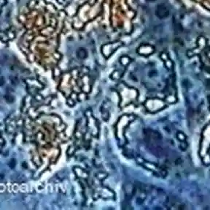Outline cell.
Here are the masks:
<instances>
[{
    "label": "cell",
    "mask_w": 210,
    "mask_h": 210,
    "mask_svg": "<svg viewBox=\"0 0 210 210\" xmlns=\"http://www.w3.org/2000/svg\"><path fill=\"white\" fill-rule=\"evenodd\" d=\"M130 62H131V59H130V58L127 57V56H123L120 59L121 64H123V65H127Z\"/></svg>",
    "instance_id": "5"
},
{
    "label": "cell",
    "mask_w": 210,
    "mask_h": 210,
    "mask_svg": "<svg viewBox=\"0 0 210 210\" xmlns=\"http://www.w3.org/2000/svg\"><path fill=\"white\" fill-rule=\"evenodd\" d=\"M138 53L140 54V55L142 56H149L151 54H153V51H154V48L151 45H142L141 47H140L138 49Z\"/></svg>",
    "instance_id": "3"
},
{
    "label": "cell",
    "mask_w": 210,
    "mask_h": 210,
    "mask_svg": "<svg viewBox=\"0 0 210 210\" xmlns=\"http://www.w3.org/2000/svg\"><path fill=\"white\" fill-rule=\"evenodd\" d=\"M7 36L9 39H13L15 37V33L12 31H8V32H7Z\"/></svg>",
    "instance_id": "7"
},
{
    "label": "cell",
    "mask_w": 210,
    "mask_h": 210,
    "mask_svg": "<svg viewBox=\"0 0 210 210\" xmlns=\"http://www.w3.org/2000/svg\"><path fill=\"white\" fill-rule=\"evenodd\" d=\"M77 56L80 59H84L87 57V52L86 51L83 49H80L77 51Z\"/></svg>",
    "instance_id": "4"
},
{
    "label": "cell",
    "mask_w": 210,
    "mask_h": 210,
    "mask_svg": "<svg viewBox=\"0 0 210 210\" xmlns=\"http://www.w3.org/2000/svg\"><path fill=\"white\" fill-rule=\"evenodd\" d=\"M7 3V1L6 0H0V5H1V7H4L5 5Z\"/></svg>",
    "instance_id": "8"
},
{
    "label": "cell",
    "mask_w": 210,
    "mask_h": 210,
    "mask_svg": "<svg viewBox=\"0 0 210 210\" xmlns=\"http://www.w3.org/2000/svg\"><path fill=\"white\" fill-rule=\"evenodd\" d=\"M120 45H122V43L120 42V41L114 43H109L106 44V45H104L102 46V49H101L102 54H104V56L109 57V56L111 55L116 49H118Z\"/></svg>",
    "instance_id": "1"
},
{
    "label": "cell",
    "mask_w": 210,
    "mask_h": 210,
    "mask_svg": "<svg viewBox=\"0 0 210 210\" xmlns=\"http://www.w3.org/2000/svg\"><path fill=\"white\" fill-rule=\"evenodd\" d=\"M155 14L160 19H165L169 15V9L163 4H160L155 10Z\"/></svg>",
    "instance_id": "2"
},
{
    "label": "cell",
    "mask_w": 210,
    "mask_h": 210,
    "mask_svg": "<svg viewBox=\"0 0 210 210\" xmlns=\"http://www.w3.org/2000/svg\"><path fill=\"white\" fill-rule=\"evenodd\" d=\"M5 100L7 101V103H13L14 101V98L11 95H5Z\"/></svg>",
    "instance_id": "6"
},
{
    "label": "cell",
    "mask_w": 210,
    "mask_h": 210,
    "mask_svg": "<svg viewBox=\"0 0 210 210\" xmlns=\"http://www.w3.org/2000/svg\"><path fill=\"white\" fill-rule=\"evenodd\" d=\"M57 2L60 4H63L64 2V0H57Z\"/></svg>",
    "instance_id": "9"
},
{
    "label": "cell",
    "mask_w": 210,
    "mask_h": 210,
    "mask_svg": "<svg viewBox=\"0 0 210 210\" xmlns=\"http://www.w3.org/2000/svg\"><path fill=\"white\" fill-rule=\"evenodd\" d=\"M147 2H154L155 0H147Z\"/></svg>",
    "instance_id": "11"
},
{
    "label": "cell",
    "mask_w": 210,
    "mask_h": 210,
    "mask_svg": "<svg viewBox=\"0 0 210 210\" xmlns=\"http://www.w3.org/2000/svg\"><path fill=\"white\" fill-rule=\"evenodd\" d=\"M3 84H4V80H3V78L1 77V85H2H2H3Z\"/></svg>",
    "instance_id": "10"
}]
</instances>
